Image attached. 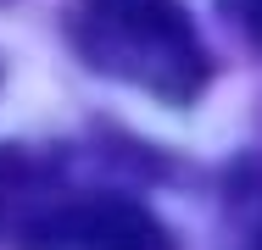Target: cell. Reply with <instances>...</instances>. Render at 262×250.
I'll return each mask as SVG.
<instances>
[{
	"label": "cell",
	"mask_w": 262,
	"mask_h": 250,
	"mask_svg": "<svg viewBox=\"0 0 262 250\" xmlns=\"http://www.w3.org/2000/svg\"><path fill=\"white\" fill-rule=\"evenodd\" d=\"M17 250H179L151 206L117 189L39 200L17 217Z\"/></svg>",
	"instance_id": "7a4b0ae2"
},
{
	"label": "cell",
	"mask_w": 262,
	"mask_h": 250,
	"mask_svg": "<svg viewBox=\"0 0 262 250\" xmlns=\"http://www.w3.org/2000/svg\"><path fill=\"white\" fill-rule=\"evenodd\" d=\"M223 11H229V17L251 34V45L262 50V0H223Z\"/></svg>",
	"instance_id": "5b68a950"
},
{
	"label": "cell",
	"mask_w": 262,
	"mask_h": 250,
	"mask_svg": "<svg viewBox=\"0 0 262 250\" xmlns=\"http://www.w3.org/2000/svg\"><path fill=\"white\" fill-rule=\"evenodd\" d=\"M67 39L84 67L162 106H190L212 78L184 0H67Z\"/></svg>",
	"instance_id": "6da1fadb"
},
{
	"label": "cell",
	"mask_w": 262,
	"mask_h": 250,
	"mask_svg": "<svg viewBox=\"0 0 262 250\" xmlns=\"http://www.w3.org/2000/svg\"><path fill=\"white\" fill-rule=\"evenodd\" d=\"M217 250H262V156H240L223 172Z\"/></svg>",
	"instance_id": "3957f363"
},
{
	"label": "cell",
	"mask_w": 262,
	"mask_h": 250,
	"mask_svg": "<svg viewBox=\"0 0 262 250\" xmlns=\"http://www.w3.org/2000/svg\"><path fill=\"white\" fill-rule=\"evenodd\" d=\"M34 189V161L23 150H0V217Z\"/></svg>",
	"instance_id": "277c9868"
}]
</instances>
